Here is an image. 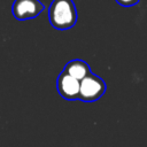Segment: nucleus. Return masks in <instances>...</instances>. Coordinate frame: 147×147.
<instances>
[{
  "label": "nucleus",
  "mask_w": 147,
  "mask_h": 147,
  "mask_svg": "<svg viewBox=\"0 0 147 147\" xmlns=\"http://www.w3.org/2000/svg\"><path fill=\"white\" fill-rule=\"evenodd\" d=\"M106 90L107 85L103 79L91 72L80 80L78 100L83 102H94L105 94Z\"/></svg>",
  "instance_id": "nucleus-2"
},
{
  "label": "nucleus",
  "mask_w": 147,
  "mask_h": 147,
  "mask_svg": "<svg viewBox=\"0 0 147 147\" xmlns=\"http://www.w3.org/2000/svg\"><path fill=\"white\" fill-rule=\"evenodd\" d=\"M49 23L56 30L71 29L77 22V10L72 0H53L48 9Z\"/></svg>",
  "instance_id": "nucleus-1"
},
{
  "label": "nucleus",
  "mask_w": 147,
  "mask_h": 147,
  "mask_svg": "<svg viewBox=\"0 0 147 147\" xmlns=\"http://www.w3.org/2000/svg\"><path fill=\"white\" fill-rule=\"evenodd\" d=\"M63 71L67 72V74H69V75L72 76L74 78L78 79L79 82H80L83 78H85L87 75L91 74L90 65H88L85 61L78 60V59L68 62V63L65 64V68H64Z\"/></svg>",
  "instance_id": "nucleus-5"
},
{
  "label": "nucleus",
  "mask_w": 147,
  "mask_h": 147,
  "mask_svg": "<svg viewBox=\"0 0 147 147\" xmlns=\"http://www.w3.org/2000/svg\"><path fill=\"white\" fill-rule=\"evenodd\" d=\"M80 82L69 74L62 71L56 80V87L59 94L65 100H77L79 94Z\"/></svg>",
  "instance_id": "nucleus-4"
},
{
  "label": "nucleus",
  "mask_w": 147,
  "mask_h": 147,
  "mask_svg": "<svg viewBox=\"0 0 147 147\" xmlns=\"http://www.w3.org/2000/svg\"><path fill=\"white\" fill-rule=\"evenodd\" d=\"M140 0H116V2L121 6H124V7H131V6H134L139 2Z\"/></svg>",
  "instance_id": "nucleus-6"
},
{
  "label": "nucleus",
  "mask_w": 147,
  "mask_h": 147,
  "mask_svg": "<svg viewBox=\"0 0 147 147\" xmlns=\"http://www.w3.org/2000/svg\"><path fill=\"white\" fill-rule=\"evenodd\" d=\"M44 8L39 0H15L11 6V13L16 20L26 21L37 17Z\"/></svg>",
  "instance_id": "nucleus-3"
}]
</instances>
